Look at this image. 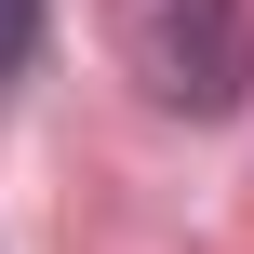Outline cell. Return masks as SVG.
I'll use <instances>...</instances> for the list:
<instances>
[{
    "label": "cell",
    "mask_w": 254,
    "mask_h": 254,
    "mask_svg": "<svg viewBox=\"0 0 254 254\" xmlns=\"http://www.w3.org/2000/svg\"><path fill=\"white\" fill-rule=\"evenodd\" d=\"M121 67H134L161 107L214 121V107H241L254 27H241V0H121Z\"/></svg>",
    "instance_id": "cell-1"
},
{
    "label": "cell",
    "mask_w": 254,
    "mask_h": 254,
    "mask_svg": "<svg viewBox=\"0 0 254 254\" xmlns=\"http://www.w3.org/2000/svg\"><path fill=\"white\" fill-rule=\"evenodd\" d=\"M27 27H40V0H0V80L27 67Z\"/></svg>",
    "instance_id": "cell-2"
}]
</instances>
